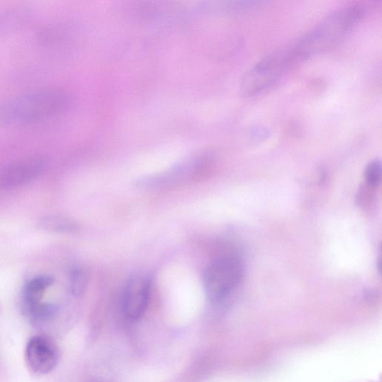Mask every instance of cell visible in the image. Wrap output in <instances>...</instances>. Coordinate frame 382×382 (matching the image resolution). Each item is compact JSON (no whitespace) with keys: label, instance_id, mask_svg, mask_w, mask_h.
<instances>
[{"label":"cell","instance_id":"obj_10","mask_svg":"<svg viewBox=\"0 0 382 382\" xmlns=\"http://www.w3.org/2000/svg\"><path fill=\"white\" fill-rule=\"evenodd\" d=\"M38 225L41 229L55 233L73 234L80 230L74 221L56 215L43 216Z\"/></svg>","mask_w":382,"mask_h":382},{"label":"cell","instance_id":"obj_4","mask_svg":"<svg viewBox=\"0 0 382 382\" xmlns=\"http://www.w3.org/2000/svg\"><path fill=\"white\" fill-rule=\"evenodd\" d=\"M243 276L239 260L232 256L216 258L207 267L204 276V286L208 299L212 302L224 300L236 288Z\"/></svg>","mask_w":382,"mask_h":382},{"label":"cell","instance_id":"obj_9","mask_svg":"<svg viewBox=\"0 0 382 382\" xmlns=\"http://www.w3.org/2000/svg\"><path fill=\"white\" fill-rule=\"evenodd\" d=\"M23 313L31 323L41 324L53 319L58 313L55 304L40 302L33 305L22 306Z\"/></svg>","mask_w":382,"mask_h":382},{"label":"cell","instance_id":"obj_8","mask_svg":"<svg viewBox=\"0 0 382 382\" xmlns=\"http://www.w3.org/2000/svg\"><path fill=\"white\" fill-rule=\"evenodd\" d=\"M54 282V277L48 275L34 277L24 286L22 306L33 305L41 302L43 295Z\"/></svg>","mask_w":382,"mask_h":382},{"label":"cell","instance_id":"obj_3","mask_svg":"<svg viewBox=\"0 0 382 382\" xmlns=\"http://www.w3.org/2000/svg\"><path fill=\"white\" fill-rule=\"evenodd\" d=\"M292 45L274 51L249 69L240 83V93L245 97H254L271 88L298 64Z\"/></svg>","mask_w":382,"mask_h":382},{"label":"cell","instance_id":"obj_11","mask_svg":"<svg viewBox=\"0 0 382 382\" xmlns=\"http://www.w3.org/2000/svg\"><path fill=\"white\" fill-rule=\"evenodd\" d=\"M89 282V273L81 267L75 268L69 278V288L74 297H79L85 293Z\"/></svg>","mask_w":382,"mask_h":382},{"label":"cell","instance_id":"obj_7","mask_svg":"<svg viewBox=\"0 0 382 382\" xmlns=\"http://www.w3.org/2000/svg\"><path fill=\"white\" fill-rule=\"evenodd\" d=\"M46 164L45 160L39 157L25 159L12 164L0 176V186L12 188L28 184L41 175Z\"/></svg>","mask_w":382,"mask_h":382},{"label":"cell","instance_id":"obj_12","mask_svg":"<svg viewBox=\"0 0 382 382\" xmlns=\"http://www.w3.org/2000/svg\"><path fill=\"white\" fill-rule=\"evenodd\" d=\"M364 177L367 183L371 187H377L381 179V164L380 161H371L366 168Z\"/></svg>","mask_w":382,"mask_h":382},{"label":"cell","instance_id":"obj_6","mask_svg":"<svg viewBox=\"0 0 382 382\" xmlns=\"http://www.w3.org/2000/svg\"><path fill=\"white\" fill-rule=\"evenodd\" d=\"M151 293V280L147 276H135L130 280L124 289L122 308L130 319L141 318L148 306Z\"/></svg>","mask_w":382,"mask_h":382},{"label":"cell","instance_id":"obj_2","mask_svg":"<svg viewBox=\"0 0 382 382\" xmlns=\"http://www.w3.org/2000/svg\"><path fill=\"white\" fill-rule=\"evenodd\" d=\"M363 14L361 5L352 4L328 14L305 36L292 43L300 62L334 47L360 21Z\"/></svg>","mask_w":382,"mask_h":382},{"label":"cell","instance_id":"obj_1","mask_svg":"<svg viewBox=\"0 0 382 382\" xmlns=\"http://www.w3.org/2000/svg\"><path fill=\"white\" fill-rule=\"evenodd\" d=\"M69 106V95L58 89L25 93L0 104V126L41 123L62 114Z\"/></svg>","mask_w":382,"mask_h":382},{"label":"cell","instance_id":"obj_5","mask_svg":"<svg viewBox=\"0 0 382 382\" xmlns=\"http://www.w3.org/2000/svg\"><path fill=\"white\" fill-rule=\"evenodd\" d=\"M59 359L56 344L45 336L32 338L25 348V360L30 368L38 374H47L54 370Z\"/></svg>","mask_w":382,"mask_h":382}]
</instances>
